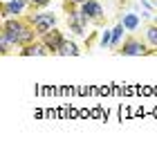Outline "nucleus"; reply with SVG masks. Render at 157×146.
Returning <instances> with one entry per match:
<instances>
[{
    "label": "nucleus",
    "instance_id": "1",
    "mask_svg": "<svg viewBox=\"0 0 157 146\" xmlns=\"http://www.w3.org/2000/svg\"><path fill=\"white\" fill-rule=\"evenodd\" d=\"M32 25H34V29H36L38 34H45L56 25V18L52 14H36V16H32Z\"/></svg>",
    "mask_w": 157,
    "mask_h": 146
},
{
    "label": "nucleus",
    "instance_id": "2",
    "mask_svg": "<svg viewBox=\"0 0 157 146\" xmlns=\"http://www.w3.org/2000/svg\"><path fill=\"white\" fill-rule=\"evenodd\" d=\"M25 27H27V25L18 23V20H5L2 34H5V36H9V38L13 41V45H16V43H18V38H20V34L25 32Z\"/></svg>",
    "mask_w": 157,
    "mask_h": 146
},
{
    "label": "nucleus",
    "instance_id": "3",
    "mask_svg": "<svg viewBox=\"0 0 157 146\" xmlns=\"http://www.w3.org/2000/svg\"><path fill=\"white\" fill-rule=\"evenodd\" d=\"M43 41H45V47L52 49V52H59V47H61V43H63L61 34L56 32V29H49V32H45V34H43Z\"/></svg>",
    "mask_w": 157,
    "mask_h": 146
},
{
    "label": "nucleus",
    "instance_id": "4",
    "mask_svg": "<svg viewBox=\"0 0 157 146\" xmlns=\"http://www.w3.org/2000/svg\"><path fill=\"white\" fill-rule=\"evenodd\" d=\"M148 49L141 45L139 41H128V43H124V47H121V54H126V56H141V54H146Z\"/></svg>",
    "mask_w": 157,
    "mask_h": 146
},
{
    "label": "nucleus",
    "instance_id": "5",
    "mask_svg": "<svg viewBox=\"0 0 157 146\" xmlns=\"http://www.w3.org/2000/svg\"><path fill=\"white\" fill-rule=\"evenodd\" d=\"M81 9L88 14L90 18H94V20H99L103 16V7H101V2H97V0H85V2L81 5Z\"/></svg>",
    "mask_w": 157,
    "mask_h": 146
},
{
    "label": "nucleus",
    "instance_id": "6",
    "mask_svg": "<svg viewBox=\"0 0 157 146\" xmlns=\"http://www.w3.org/2000/svg\"><path fill=\"white\" fill-rule=\"evenodd\" d=\"M23 9H25V0H9V2L5 5L2 14L9 18V16H18V14H23Z\"/></svg>",
    "mask_w": 157,
    "mask_h": 146
},
{
    "label": "nucleus",
    "instance_id": "7",
    "mask_svg": "<svg viewBox=\"0 0 157 146\" xmlns=\"http://www.w3.org/2000/svg\"><path fill=\"white\" fill-rule=\"evenodd\" d=\"M121 23H124L126 32H135V29L139 27V16H137V14H124Z\"/></svg>",
    "mask_w": 157,
    "mask_h": 146
},
{
    "label": "nucleus",
    "instance_id": "8",
    "mask_svg": "<svg viewBox=\"0 0 157 146\" xmlns=\"http://www.w3.org/2000/svg\"><path fill=\"white\" fill-rule=\"evenodd\" d=\"M45 45H34V43H27V45H25V49H23V54L25 56H32V54H38V56H43V54H47L45 52Z\"/></svg>",
    "mask_w": 157,
    "mask_h": 146
},
{
    "label": "nucleus",
    "instance_id": "9",
    "mask_svg": "<svg viewBox=\"0 0 157 146\" xmlns=\"http://www.w3.org/2000/svg\"><path fill=\"white\" fill-rule=\"evenodd\" d=\"M59 54H63V56H76L78 54V47L74 45V43H67V41H63L61 43V47H59Z\"/></svg>",
    "mask_w": 157,
    "mask_h": 146
},
{
    "label": "nucleus",
    "instance_id": "10",
    "mask_svg": "<svg viewBox=\"0 0 157 146\" xmlns=\"http://www.w3.org/2000/svg\"><path fill=\"white\" fill-rule=\"evenodd\" d=\"M124 32H126L124 23H119L115 29H112V45L110 47H119V41H121V36H124Z\"/></svg>",
    "mask_w": 157,
    "mask_h": 146
},
{
    "label": "nucleus",
    "instance_id": "11",
    "mask_svg": "<svg viewBox=\"0 0 157 146\" xmlns=\"http://www.w3.org/2000/svg\"><path fill=\"white\" fill-rule=\"evenodd\" d=\"M146 36H148V41H151V45H155V47H157V25H153V27H148V32H146Z\"/></svg>",
    "mask_w": 157,
    "mask_h": 146
},
{
    "label": "nucleus",
    "instance_id": "12",
    "mask_svg": "<svg viewBox=\"0 0 157 146\" xmlns=\"http://www.w3.org/2000/svg\"><path fill=\"white\" fill-rule=\"evenodd\" d=\"M101 45H103V47L112 45V32H108V29H105V32L101 34Z\"/></svg>",
    "mask_w": 157,
    "mask_h": 146
},
{
    "label": "nucleus",
    "instance_id": "13",
    "mask_svg": "<svg viewBox=\"0 0 157 146\" xmlns=\"http://www.w3.org/2000/svg\"><path fill=\"white\" fill-rule=\"evenodd\" d=\"M49 2V0H32V5H36V7H45Z\"/></svg>",
    "mask_w": 157,
    "mask_h": 146
},
{
    "label": "nucleus",
    "instance_id": "14",
    "mask_svg": "<svg viewBox=\"0 0 157 146\" xmlns=\"http://www.w3.org/2000/svg\"><path fill=\"white\" fill-rule=\"evenodd\" d=\"M72 2H76V5H83V2H85V0H72Z\"/></svg>",
    "mask_w": 157,
    "mask_h": 146
}]
</instances>
